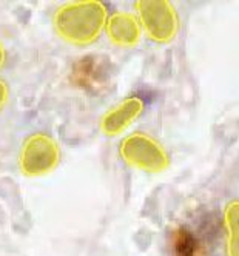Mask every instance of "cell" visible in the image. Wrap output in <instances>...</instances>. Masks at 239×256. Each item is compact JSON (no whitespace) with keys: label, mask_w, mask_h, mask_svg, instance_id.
<instances>
[{"label":"cell","mask_w":239,"mask_h":256,"mask_svg":"<svg viewBox=\"0 0 239 256\" xmlns=\"http://www.w3.org/2000/svg\"><path fill=\"white\" fill-rule=\"evenodd\" d=\"M106 17V6L99 0L68 2L58 8L52 17V28L64 42L86 46L100 38Z\"/></svg>","instance_id":"obj_1"},{"label":"cell","mask_w":239,"mask_h":256,"mask_svg":"<svg viewBox=\"0 0 239 256\" xmlns=\"http://www.w3.org/2000/svg\"><path fill=\"white\" fill-rule=\"evenodd\" d=\"M142 31L158 44H170L180 28L179 14L168 0H139L134 4Z\"/></svg>","instance_id":"obj_2"},{"label":"cell","mask_w":239,"mask_h":256,"mask_svg":"<svg viewBox=\"0 0 239 256\" xmlns=\"http://www.w3.org/2000/svg\"><path fill=\"white\" fill-rule=\"evenodd\" d=\"M119 154L130 167L160 173L170 167V156L162 145L150 134L136 132L122 139L119 145Z\"/></svg>","instance_id":"obj_3"},{"label":"cell","mask_w":239,"mask_h":256,"mask_svg":"<svg viewBox=\"0 0 239 256\" xmlns=\"http://www.w3.org/2000/svg\"><path fill=\"white\" fill-rule=\"evenodd\" d=\"M58 140L46 133L28 136L19 153V168L28 178H39L56 170L60 162Z\"/></svg>","instance_id":"obj_4"},{"label":"cell","mask_w":239,"mask_h":256,"mask_svg":"<svg viewBox=\"0 0 239 256\" xmlns=\"http://www.w3.org/2000/svg\"><path fill=\"white\" fill-rule=\"evenodd\" d=\"M145 104L140 98H126L105 112L99 120V130L106 138L120 136L144 112Z\"/></svg>","instance_id":"obj_5"},{"label":"cell","mask_w":239,"mask_h":256,"mask_svg":"<svg viewBox=\"0 0 239 256\" xmlns=\"http://www.w3.org/2000/svg\"><path fill=\"white\" fill-rule=\"evenodd\" d=\"M105 34L114 46L133 48L142 39V28L136 14L118 11L106 17Z\"/></svg>","instance_id":"obj_6"},{"label":"cell","mask_w":239,"mask_h":256,"mask_svg":"<svg viewBox=\"0 0 239 256\" xmlns=\"http://www.w3.org/2000/svg\"><path fill=\"white\" fill-rule=\"evenodd\" d=\"M238 219H239V202L232 200L227 204L224 212V227L227 238V256H239V232H238Z\"/></svg>","instance_id":"obj_7"},{"label":"cell","mask_w":239,"mask_h":256,"mask_svg":"<svg viewBox=\"0 0 239 256\" xmlns=\"http://www.w3.org/2000/svg\"><path fill=\"white\" fill-rule=\"evenodd\" d=\"M10 99V88L5 80H0V112L5 108Z\"/></svg>","instance_id":"obj_8"},{"label":"cell","mask_w":239,"mask_h":256,"mask_svg":"<svg viewBox=\"0 0 239 256\" xmlns=\"http://www.w3.org/2000/svg\"><path fill=\"white\" fill-rule=\"evenodd\" d=\"M5 60H6V51H5V46L4 44L0 42V70L5 65Z\"/></svg>","instance_id":"obj_9"}]
</instances>
